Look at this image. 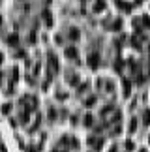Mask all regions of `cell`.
I'll use <instances>...</instances> for the list:
<instances>
[{"label": "cell", "mask_w": 150, "mask_h": 152, "mask_svg": "<svg viewBox=\"0 0 150 152\" xmlns=\"http://www.w3.org/2000/svg\"><path fill=\"white\" fill-rule=\"evenodd\" d=\"M98 62H100L98 55H90V56H88V64H90L92 68H98Z\"/></svg>", "instance_id": "1"}, {"label": "cell", "mask_w": 150, "mask_h": 152, "mask_svg": "<svg viewBox=\"0 0 150 152\" xmlns=\"http://www.w3.org/2000/svg\"><path fill=\"white\" fill-rule=\"evenodd\" d=\"M103 8H105V2H103V0H98V4L94 6V11H101Z\"/></svg>", "instance_id": "2"}, {"label": "cell", "mask_w": 150, "mask_h": 152, "mask_svg": "<svg viewBox=\"0 0 150 152\" xmlns=\"http://www.w3.org/2000/svg\"><path fill=\"white\" fill-rule=\"evenodd\" d=\"M143 120H145V124H150V109H146L143 113Z\"/></svg>", "instance_id": "3"}, {"label": "cell", "mask_w": 150, "mask_h": 152, "mask_svg": "<svg viewBox=\"0 0 150 152\" xmlns=\"http://www.w3.org/2000/svg\"><path fill=\"white\" fill-rule=\"evenodd\" d=\"M141 21H143V25H145L146 28H150V17H148V15H143Z\"/></svg>", "instance_id": "4"}, {"label": "cell", "mask_w": 150, "mask_h": 152, "mask_svg": "<svg viewBox=\"0 0 150 152\" xmlns=\"http://www.w3.org/2000/svg\"><path fill=\"white\" fill-rule=\"evenodd\" d=\"M66 55L70 56V58H73V56H77V51H75L73 47H70V49H66Z\"/></svg>", "instance_id": "5"}, {"label": "cell", "mask_w": 150, "mask_h": 152, "mask_svg": "<svg viewBox=\"0 0 150 152\" xmlns=\"http://www.w3.org/2000/svg\"><path fill=\"white\" fill-rule=\"evenodd\" d=\"M43 17H45V21H47V25H53V19H51V13L47 11V13H43Z\"/></svg>", "instance_id": "6"}, {"label": "cell", "mask_w": 150, "mask_h": 152, "mask_svg": "<svg viewBox=\"0 0 150 152\" xmlns=\"http://www.w3.org/2000/svg\"><path fill=\"white\" fill-rule=\"evenodd\" d=\"M124 94L126 96L130 94V83H128V81H124Z\"/></svg>", "instance_id": "7"}, {"label": "cell", "mask_w": 150, "mask_h": 152, "mask_svg": "<svg viewBox=\"0 0 150 152\" xmlns=\"http://www.w3.org/2000/svg\"><path fill=\"white\" fill-rule=\"evenodd\" d=\"M135 128H137V120L133 118V120H131V124H130V132H135Z\"/></svg>", "instance_id": "8"}, {"label": "cell", "mask_w": 150, "mask_h": 152, "mask_svg": "<svg viewBox=\"0 0 150 152\" xmlns=\"http://www.w3.org/2000/svg\"><path fill=\"white\" fill-rule=\"evenodd\" d=\"M126 148H128V150H133V143L128 141V143H126Z\"/></svg>", "instance_id": "9"}, {"label": "cell", "mask_w": 150, "mask_h": 152, "mask_svg": "<svg viewBox=\"0 0 150 152\" xmlns=\"http://www.w3.org/2000/svg\"><path fill=\"white\" fill-rule=\"evenodd\" d=\"M0 62H2V55H0Z\"/></svg>", "instance_id": "10"}, {"label": "cell", "mask_w": 150, "mask_h": 152, "mask_svg": "<svg viewBox=\"0 0 150 152\" xmlns=\"http://www.w3.org/2000/svg\"><path fill=\"white\" fill-rule=\"evenodd\" d=\"M141 152H145V150H141Z\"/></svg>", "instance_id": "11"}, {"label": "cell", "mask_w": 150, "mask_h": 152, "mask_svg": "<svg viewBox=\"0 0 150 152\" xmlns=\"http://www.w3.org/2000/svg\"><path fill=\"white\" fill-rule=\"evenodd\" d=\"M148 141H150V137H148Z\"/></svg>", "instance_id": "12"}]
</instances>
